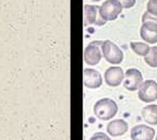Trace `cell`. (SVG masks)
I'll return each instance as SVG.
<instances>
[{"mask_svg": "<svg viewBox=\"0 0 157 140\" xmlns=\"http://www.w3.org/2000/svg\"><path fill=\"white\" fill-rule=\"evenodd\" d=\"M144 120L149 125H157V105L145 106L142 111Z\"/></svg>", "mask_w": 157, "mask_h": 140, "instance_id": "cell-13", "label": "cell"}, {"mask_svg": "<svg viewBox=\"0 0 157 140\" xmlns=\"http://www.w3.org/2000/svg\"><path fill=\"white\" fill-rule=\"evenodd\" d=\"M118 1L121 2V4L122 5L123 8H131L136 3V0H118Z\"/></svg>", "mask_w": 157, "mask_h": 140, "instance_id": "cell-18", "label": "cell"}, {"mask_svg": "<svg viewBox=\"0 0 157 140\" xmlns=\"http://www.w3.org/2000/svg\"><path fill=\"white\" fill-rule=\"evenodd\" d=\"M155 136V129L146 125L135 126L131 131V138L132 140H153Z\"/></svg>", "mask_w": 157, "mask_h": 140, "instance_id": "cell-11", "label": "cell"}, {"mask_svg": "<svg viewBox=\"0 0 157 140\" xmlns=\"http://www.w3.org/2000/svg\"><path fill=\"white\" fill-rule=\"evenodd\" d=\"M123 6L118 0H107L99 7V14L104 21H113L122 12Z\"/></svg>", "mask_w": 157, "mask_h": 140, "instance_id": "cell-3", "label": "cell"}, {"mask_svg": "<svg viewBox=\"0 0 157 140\" xmlns=\"http://www.w3.org/2000/svg\"><path fill=\"white\" fill-rule=\"evenodd\" d=\"M84 84L86 88L97 89L102 85L103 79L99 72L94 69H85L84 70Z\"/></svg>", "mask_w": 157, "mask_h": 140, "instance_id": "cell-10", "label": "cell"}, {"mask_svg": "<svg viewBox=\"0 0 157 140\" xmlns=\"http://www.w3.org/2000/svg\"><path fill=\"white\" fill-rule=\"evenodd\" d=\"M102 41H93L86 46L84 51V61L88 65H97L102 59Z\"/></svg>", "mask_w": 157, "mask_h": 140, "instance_id": "cell-4", "label": "cell"}, {"mask_svg": "<svg viewBox=\"0 0 157 140\" xmlns=\"http://www.w3.org/2000/svg\"><path fill=\"white\" fill-rule=\"evenodd\" d=\"M147 12L157 17V0H149L147 3Z\"/></svg>", "mask_w": 157, "mask_h": 140, "instance_id": "cell-16", "label": "cell"}, {"mask_svg": "<svg viewBox=\"0 0 157 140\" xmlns=\"http://www.w3.org/2000/svg\"><path fill=\"white\" fill-rule=\"evenodd\" d=\"M90 140H111L110 138L106 135L105 133H102V132H98V133H96L92 136V138H90Z\"/></svg>", "mask_w": 157, "mask_h": 140, "instance_id": "cell-17", "label": "cell"}, {"mask_svg": "<svg viewBox=\"0 0 157 140\" xmlns=\"http://www.w3.org/2000/svg\"><path fill=\"white\" fill-rule=\"evenodd\" d=\"M92 1H95V2H98V1H100V0H92Z\"/></svg>", "mask_w": 157, "mask_h": 140, "instance_id": "cell-19", "label": "cell"}, {"mask_svg": "<svg viewBox=\"0 0 157 140\" xmlns=\"http://www.w3.org/2000/svg\"><path fill=\"white\" fill-rule=\"evenodd\" d=\"M144 61L153 68H157V46L152 47L149 54L144 57Z\"/></svg>", "mask_w": 157, "mask_h": 140, "instance_id": "cell-15", "label": "cell"}, {"mask_svg": "<svg viewBox=\"0 0 157 140\" xmlns=\"http://www.w3.org/2000/svg\"><path fill=\"white\" fill-rule=\"evenodd\" d=\"M155 140H157V137H156V138H155Z\"/></svg>", "mask_w": 157, "mask_h": 140, "instance_id": "cell-20", "label": "cell"}, {"mask_svg": "<svg viewBox=\"0 0 157 140\" xmlns=\"http://www.w3.org/2000/svg\"><path fill=\"white\" fill-rule=\"evenodd\" d=\"M104 59L110 64H120L122 62L124 55L121 48L111 40H105L101 46Z\"/></svg>", "mask_w": 157, "mask_h": 140, "instance_id": "cell-2", "label": "cell"}, {"mask_svg": "<svg viewBox=\"0 0 157 140\" xmlns=\"http://www.w3.org/2000/svg\"><path fill=\"white\" fill-rule=\"evenodd\" d=\"M140 33L145 42L150 44L157 43V21L147 20L144 22Z\"/></svg>", "mask_w": 157, "mask_h": 140, "instance_id": "cell-9", "label": "cell"}, {"mask_svg": "<svg viewBox=\"0 0 157 140\" xmlns=\"http://www.w3.org/2000/svg\"><path fill=\"white\" fill-rule=\"evenodd\" d=\"M131 48L137 55L142 57H146L151 50L149 45L144 42H131Z\"/></svg>", "mask_w": 157, "mask_h": 140, "instance_id": "cell-14", "label": "cell"}, {"mask_svg": "<svg viewBox=\"0 0 157 140\" xmlns=\"http://www.w3.org/2000/svg\"><path fill=\"white\" fill-rule=\"evenodd\" d=\"M124 72L122 68L119 66H112L107 69L104 74V79L106 83L110 87L119 86L124 80Z\"/></svg>", "mask_w": 157, "mask_h": 140, "instance_id": "cell-8", "label": "cell"}, {"mask_svg": "<svg viewBox=\"0 0 157 140\" xmlns=\"http://www.w3.org/2000/svg\"><path fill=\"white\" fill-rule=\"evenodd\" d=\"M143 83H144V77L139 70L135 68L127 70L125 73L124 83H123V86L127 90L131 92L137 91L141 88Z\"/></svg>", "mask_w": 157, "mask_h": 140, "instance_id": "cell-5", "label": "cell"}, {"mask_svg": "<svg viewBox=\"0 0 157 140\" xmlns=\"http://www.w3.org/2000/svg\"><path fill=\"white\" fill-rule=\"evenodd\" d=\"M119 111L117 103L110 98H103L98 100L94 105V114L103 121L113 118Z\"/></svg>", "mask_w": 157, "mask_h": 140, "instance_id": "cell-1", "label": "cell"}, {"mask_svg": "<svg viewBox=\"0 0 157 140\" xmlns=\"http://www.w3.org/2000/svg\"><path fill=\"white\" fill-rule=\"evenodd\" d=\"M138 97L144 103H152L157 100V83L154 80H146L139 89Z\"/></svg>", "mask_w": 157, "mask_h": 140, "instance_id": "cell-6", "label": "cell"}, {"mask_svg": "<svg viewBox=\"0 0 157 140\" xmlns=\"http://www.w3.org/2000/svg\"><path fill=\"white\" fill-rule=\"evenodd\" d=\"M129 129V125L123 119H116L108 124L107 131L111 137H121L127 133Z\"/></svg>", "mask_w": 157, "mask_h": 140, "instance_id": "cell-12", "label": "cell"}, {"mask_svg": "<svg viewBox=\"0 0 157 140\" xmlns=\"http://www.w3.org/2000/svg\"><path fill=\"white\" fill-rule=\"evenodd\" d=\"M98 6L94 5H85L84 6V26L87 27L88 25L96 24L98 26L104 25L106 21H104L99 14Z\"/></svg>", "mask_w": 157, "mask_h": 140, "instance_id": "cell-7", "label": "cell"}]
</instances>
